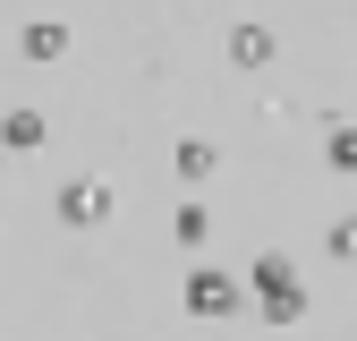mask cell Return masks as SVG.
Returning a JSON list of instances; mask_svg holds the SVG:
<instances>
[{"label":"cell","instance_id":"5","mask_svg":"<svg viewBox=\"0 0 357 341\" xmlns=\"http://www.w3.org/2000/svg\"><path fill=\"white\" fill-rule=\"evenodd\" d=\"M332 162H340V170H357V128H340V137H332Z\"/></svg>","mask_w":357,"mask_h":341},{"label":"cell","instance_id":"6","mask_svg":"<svg viewBox=\"0 0 357 341\" xmlns=\"http://www.w3.org/2000/svg\"><path fill=\"white\" fill-rule=\"evenodd\" d=\"M332 247H340V256H357V222H340V231H332Z\"/></svg>","mask_w":357,"mask_h":341},{"label":"cell","instance_id":"1","mask_svg":"<svg viewBox=\"0 0 357 341\" xmlns=\"http://www.w3.org/2000/svg\"><path fill=\"white\" fill-rule=\"evenodd\" d=\"M255 282H264V316H273V324H298L306 290L289 282V265H281V256H264V265H255Z\"/></svg>","mask_w":357,"mask_h":341},{"label":"cell","instance_id":"3","mask_svg":"<svg viewBox=\"0 0 357 341\" xmlns=\"http://www.w3.org/2000/svg\"><path fill=\"white\" fill-rule=\"evenodd\" d=\"M111 213V188H68V222H102Z\"/></svg>","mask_w":357,"mask_h":341},{"label":"cell","instance_id":"4","mask_svg":"<svg viewBox=\"0 0 357 341\" xmlns=\"http://www.w3.org/2000/svg\"><path fill=\"white\" fill-rule=\"evenodd\" d=\"M26 52H34V60H60L68 34H60V26H26Z\"/></svg>","mask_w":357,"mask_h":341},{"label":"cell","instance_id":"2","mask_svg":"<svg viewBox=\"0 0 357 341\" xmlns=\"http://www.w3.org/2000/svg\"><path fill=\"white\" fill-rule=\"evenodd\" d=\"M188 298H196V316H221V307H238V290L221 282V273H196V282H188Z\"/></svg>","mask_w":357,"mask_h":341}]
</instances>
